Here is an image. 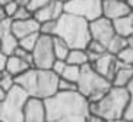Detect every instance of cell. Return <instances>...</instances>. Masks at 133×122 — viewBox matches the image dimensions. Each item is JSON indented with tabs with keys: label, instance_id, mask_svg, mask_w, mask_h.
Listing matches in <instances>:
<instances>
[{
	"label": "cell",
	"instance_id": "37",
	"mask_svg": "<svg viewBox=\"0 0 133 122\" xmlns=\"http://www.w3.org/2000/svg\"><path fill=\"white\" fill-rule=\"evenodd\" d=\"M6 96H7V92L3 89V88H0V102H3Z\"/></svg>",
	"mask_w": 133,
	"mask_h": 122
},
{
	"label": "cell",
	"instance_id": "39",
	"mask_svg": "<svg viewBox=\"0 0 133 122\" xmlns=\"http://www.w3.org/2000/svg\"><path fill=\"white\" fill-rule=\"evenodd\" d=\"M124 3L130 7V10H133V0H124Z\"/></svg>",
	"mask_w": 133,
	"mask_h": 122
},
{
	"label": "cell",
	"instance_id": "11",
	"mask_svg": "<svg viewBox=\"0 0 133 122\" xmlns=\"http://www.w3.org/2000/svg\"><path fill=\"white\" fill-rule=\"evenodd\" d=\"M63 13H64L63 0H52L49 4L33 12V17L39 23H43V22H49V20H57Z\"/></svg>",
	"mask_w": 133,
	"mask_h": 122
},
{
	"label": "cell",
	"instance_id": "33",
	"mask_svg": "<svg viewBox=\"0 0 133 122\" xmlns=\"http://www.w3.org/2000/svg\"><path fill=\"white\" fill-rule=\"evenodd\" d=\"M12 55H16L17 58L23 59V60L29 62V63L32 65V53H30V52H27V50H24V49H22L20 46H17V47H16V49H15V52H13Z\"/></svg>",
	"mask_w": 133,
	"mask_h": 122
},
{
	"label": "cell",
	"instance_id": "13",
	"mask_svg": "<svg viewBox=\"0 0 133 122\" xmlns=\"http://www.w3.org/2000/svg\"><path fill=\"white\" fill-rule=\"evenodd\" d=\"M24 122H46L44 105L42 99H27L24 105Z\"/></svg>",
	"mask_w": 133,
	"mask_h": 122
},
{
	"label": "cell",
	"instance_id": "38",
	"mask_svg": "<svg viewBox=\"0 0 133 122\" xmlns=\"http://www.w3.org/2000/svg\"><path fill=\"white\" fill-rule=\"evenodd\" d=\"M15 2L19 4V6H27L30 0H15Z\"/></svg>",
	"mask_w": 133,
	"mask_h": 122
},
{
	"label": "cell",
	"instance_id": "30",
	"mask_svg": "<svg viewBox=\"0 0 133 122\" xmlns=\"http://www.w3.org/2000/svg\"><path fill=\"white\" fill-rule=\"evenodd\" d=\"M30 17H33V13L26 6H19L12 20H23V19H30Z\"/></svg>",
	"mask_w": 133,
	"mask_h": 122
},
{
	"label": "cell",
	"instance_id": "32",
	"mask_svg": "<svg viewBox=\"0 0 133 122\" xmlns=\"http://www.w3.org/2000/svg\"><path fill=\"white\" fill-rule=\"evenodd\" d=\"M52 0H30L29 2V4H27V9L30 10V12H36L37 9H40V7H43V6H46V4H49Z\"/></svg>",
	"mask_w": 133,
	"mask_h": 122
},
{
	"label": "cell",
	"instance_id": "31",
	"mask_svg": "<svg viewBox=\"0 0 133 122\" xmlns=\"http://www.w3.org/2000/svg\"><path fill=\"white\" fill-rule=\"evenodd\" d=\"M12 32V19L4 17L0 20V38Z\"/></svg>",
	"mask_w": 133,
	"mask_h": 122
},
{
	"label": "cell",
	"instance_id": "10",
	"mask_svg": "<svg viewBox=\"0 0 133 122\" xmlns=\"http://www.w3.org/2000/svg\"><path fill=\"white\" fill-rule=\"evenodd\" d=\"M90 65H92V68L99 75L104 76L109 81H112L116 69L119 68V62L116 59V56L113 53H109V52H104L102 55H99L93 62H90Z\"/></svg>",
	"mask_w": 133,
	"mask_h": 122
},
{
	"label": "cell",
	"instance_id": "17",
	"mask_svg": "<svg viewBox=\"0 0 133 122\" xmlns=\"http://www.w3.org/2000/svg\"><path fill=\"white\" fill-rule=\"evenodd\" d=\"M112 23H113V29H115L116 35L122 36V38H126V39L133 36V22H132L130 15L115 19V20H112Z\"/></svg>",
	"mask_w": 133,
	"mask_h": 122
},
{
	"label": "cell",
	"instance_id": "19",
	"mask_svg": "<svg viewBox=\"0 0 133 122\" xmlns=\"http://www.w3.org/2000/svg\"><path fill=\"white\" fill-rule=\"evenodd\" d=\"M17 46H19V39L12 32L0 38V52L4 53L6 56L12 55Z\"/></svg>",
	"mask_w": 133,
	"mask_h": 122
},
{
	"label": "cell",
	"instance_id": "20",
	"mask_svg": "<svg viewBox=\"0 0 133 122\" xmlns=\"http://www.w3.org/2000/svg\"><path fill=\"white\" fill-rule=\"evenodd\" d=\"M52 40H53V53H55V58L60 59V60H66L67 55H69V50H70L69 45L64 40H62L60 38H57V36H52Z\"/></svg>",
	"mask_w": 133,
	"mask_h": 122
},
{
	"label": "cell",
	"instance_id": "47",
	"mask_svg": "<svg viewBox=\"0 0 133 122\" xmlns=\"http://www.w3.org/2000/svg\"><path fill=\"white\" fill-rule=\"evenodd\" d=\"M122 2H124V0H122Z\"/></svg>",
	"mask_w": 133,
	"mask_h": 122
},
{
	"label": "cell",
	"instance_id": "29",
	"mask_svg": "<svg viewBox=\"0 0 133 122\" xmlns=\"http://www.w3.org/2000/svg\"><path fill=\"white\" fill-rule=\"evenodd\" d=\"M57 89L60 90V92H72V90H77V85L70 82V81H66V79H63V78H59Z\"/></svg>",
	"mask_w": 133,
	"mask_h": 122
},
{
	"label": "cell",
	"instance_id": "46",
	"mask_svg": "<svg viewBox=\"0 0 133 122\" xmlns=\"http://www.w3.org/2000/svg\"><path fill=\"white\" fill-rule=\"evenodd\" d=\"M132 69H133V65H132Z\"/></svg>",
	"mask_w": 133,
	"mask_h": 122
},
{
	"label": "cell",
	"instance_id": "14",
	"mask_svg": "<svg viewBox=\"0 0 133 122\" xmlns=\"http://www.w3.org/2000/svg\"><path fill=\"white\" fill-rule=\"evenodd\" d=\"M40 23L35 17L23 19V20H12V33L17 39L24 38L32 33H39Z\"/></svg>",
	"mask_w": 133,
	"mask_h": 122
},
{
	"label": "cell",
	"instance_id": "3",
	"mask_svg": "<svg viewBox=\"0 0 133 122\" xmlns=\"http://www.w3.org/2000/svg\"><path fill=\"white\" fill-rule=\"evenodd\" d=\"M53 36L64 40L70 49H86L90 42L89 22L70 13H63L56 20Z\"/></svg>",
	"mask_w": 133,
	"mask_h": 122
},
{
	"label": "cell",
	"instance_id": "16",
	"mask_svg": "<svg viewBox=\"0 0 133 122\" xmlns=\"http://www.w3.org/2000/svg\"><path fill=\"white\" fill-rule=\"evenodd\" d=\"M132 79H133V69L130 66H123V65L119 63V68L116 69L110 83H112V86L126 88Z\"/></svg>",
	"mask_w": 133,
	"mask_h": 122
},
{
	"label": "cell",
	"instance_id": "40",
	"mask_svg": "<svg viewBox=\"0 0 133 122\" xmlns=\"http://www.w3.org/2000/svg\"><path fill=\"white\" fill-rule=\"evenodd\" d=\"M4 17H6V16H4L3 9H2V6H0V20H2V19H4Z\"/></svg>",
	"mask_w": 133,
	"mask_h": 122
},
{
	"label": "cell",
	"instance_id": "21",
	"mask_svg": "<svg viewBox=\"0 0 133 122\" xmlns=\"http://www.w3.org/2000/svg\"><path fill=\"white\" fill-rule=\"evenodd\" d=\"M127 45H129V39L122 38V36H119V35H115L112 39H110L109 43H107L106 50H107L109 53H113V55H116L119 50H122L124 46H127Z\"/></svg>",
	"mask_w": 133,
	"mask_h": 122
},
{
	"label": "cell",
	"instance_id": "45",
	"mask_svg": "<svg viewBox=\"0 0 133 122\" xmlns=\"http://www.w3.org/2000/svg\"><path fill=\"white\" fill-rule=\"evenodd\" d=\"M130 122H133V119H132V121H130Z\"/></svg>",
	"mask_w": 133,
	"mask_h": 122
},
{
	"label": "cell",
	"instance_id": "27",
	"mask_svg": "<svg viewBox=\"0 0 133 122\" xmlns=\"http://www.w3.org/2000/svg\"><path fill=\"white\" fill-rule=\"evenodd\" d=\"M2 9H3V13H4V16H6V17L13 19L16 10L19 9V4L16 3L15 0H10V2H7V3H4L3 6H2Z\"/></svg>",
	"mask_w": 133,
	"mask_h": 122
},
{
	"label": "cell",
	"instance_id": "1",
	"mask_svg": "<svg viewBox=\"0 0 133 122\" xmlns=\"http://www.w3.org/2000/svg\"><path fill=\"white\" fill-rule=\"evenodd\" d=\"M46 122H86L89 101L77 90L60 92L44 99Z\"/></svg>",
	"mask_w": 133,
	"mask_h": 122
},
{
	"label": "cell",
	"instance_id": "35",
	"mask_svg": "<svg viewBox=\"0 0 133 122\" xmlns=\"http://www.w3.org/2000/svg\"><path fill=\"white\" fill-rule=\"evenodd\" d=\"M86 122H106V119H103L102 116L96 115V113H89Z\"/></svg>",
	"mask_w": 133,
	"mask_h": 122
},
{
	"label": "cell",
	"instance_id": "8",
	"mask_svg": "<svg viewBox=\"0 0 133 122\" xmlns=\"http://www.w3.org/2000/svg\"><path fill=\"white\" fill-rule=\"evenodd\" d=\"M63 9L64 13L92 22L102 16V0H64Z\"/></svg>",
	"mask_w": 133,
	"mask_h": 122
},
{
	"label": "cell",
	"instance_id": "48",
	"mask_svg": "<svg viewBox=\"0 0 133 122\" xmlns=\"http://www.w3.org/2000/svg\"><path fill=\"white\" fill-rule=\"evenodd\" d=\"M63 2H64V0H63Z\"/></svg>",
	"mask_w": 133,
	"mask_h": 122
},
{
	"label": "cell",
	"instance_id": "24",
	"mask_svg": "<svg viewBox=\"0 0 133 122\" xmlns=\"http://www.w3.org/2000/svg\"><path fill=\"white\" fill-rule=\"evenodd\" d=\"M39 35H40V33H32V35H27V36H24V38H20L19 39V46H20L22 49L27 50V52H32L35 45H36V42H37V39H39Z\"/></svg>",
	"mask_w": 133,
	"mask_h": 122
},
{
	"label": "cell",
	"instance_id": "5",
	"mask_svg": "<svg viewBox=\"0 0 133 122\" xmlns=\"http://www.w3.org/2000/svg\"><path fill=\"white\" fill-rule=\"evenodd\" d=\"M76 85H77V92L83 95L89 102L99 101L112 86L109 79L99 75L90 63L80 68V75Z\"/></svg>",
	"mask_w": 133,
	"mask_h": 122
},
{
	"label": "cell",
	"instance_id": "41",
	"mask_svg": "<svg viewBox=\"0 0 133 122\" xmlns=\"http://www.w3.org/2000/svg\"><path fill=\"white\" fill-rule=\"evenodd\" d=\"M113 122H130V121H127V119H123V118H122V119H117V121H113Z\"/></svg>",
	"mask_w": 133,
	"mask_h": 122
},
{
	"label": "cell",
	"instance_id": "42",
	"mask_svg": "<svg viewBox=\"0 0 133 122\" xmlns=\"http://www.w3.org/2000/svg\"><path fill=\"white\" fill-rule=\"evenodd\" d=\"M7 2H10V0H0V6H3L4 3H7Z\"/></svg>",
	"mask_w": 133,
	"mask_h": 122
},
{
	"label": "cell",
	"instance_id": "2",
	"mask_svg": "<svg viewBox=\"0 0 133 122\" xmlns=\"http://www.w3.org/2000/svg\"><path fill=\"white\" fill-rule=\"evenodd\" d=\"M15 79L16 85L20 86L27 93L29 98L44 101L59 92V76L50 69L29 68L24 73H22Z\"/></svg>",
	"mask_w": 133,
	"mask_h": 122
},
{
	"label": "cell",
	"instance_id": "6",
	"mask_svg": "<svg viewBox=\"0 0 133 122\" xmlns=\"http://www.w3.org/2000/svg\"><path fill=\"white\" fill-rule=\"evenodd\" d=\"M27 99V93L15 85L7 92L4 101L0 102V122H24V105Z\"/></svg>",
	"mask_w": 133,
	"mask_h": 122
},
{
	"label": "cell",
	"instance_id": "36",
	"mask_svg": "<svg viewBox=\"0 0 133 122\" xmlns=\"http://www.w3.org/2000/svg\"><path fill=\"white\" fill-rule=\"evenodd\" d=\"M4 62H6V55L0 52V70L4 69Z\"/></svg>",
	"mask_w": 133,
	"mask_h": 122
},
{
	"label": "cell",
	"instance_id": "25",
	"mask_svg": "<svg viewBox=\"0 0 133 122\" xmlns=\"http://www.w3.org/2000/svg\"><path fill=\"white\" fill-rule=\"evenodd\" d=\"M15 85H16V79L10 73H7L4 69L0 70V88H3L6 92H9Z\"/></svg>",
	"mask_w": 133,
	"mask_h": 122
},
{
	"label": "cell",
	"instance_id": "28",
	"mask_svg": "<svg viewBox=\"0 0 133 122\" xmlns=\"http://www.w3.org/2000/svg\"><path fill=\"white\" fill-rule=\"evenodd\" d=\"M55 27H56V20L43 22V23H40V27H39V33H40V35L53 36V33H55Z\"/></svg>",
	"mask_w": 133,
	"mask_h": 122
},
{
	"label": "cell",
	"instance_id": "12",
	"mask_svg": "<svg viewBox=\"0 0 133 122\" xmlns=\"http://www.w3.org/2000/svg\"><path fill=\"white\" fill-rule=\"evenodd\" d=\"M130 13H132L130 7L122 0H102V16L110 20L127 16Z\"/></svg>",
	"mask_w": 133,
	"mask_h": 122
},
{
	"label": "cell",
	"instance_id": "23",
	"mask_svg": "<svg viewBox=\"0 0 133 122\" xmlns=\"http://www.w3.org/2000/svg\"><path fill=\"white\" fill-rule=\"evenodd\" d=\"M79 75H80V66H76V65H69L66 63L63 72H62L60 78L66 79V81H70L73 83H76L79 79Z\"/></svg>",
	"mask_w": 133,
	"mask_h": 122
},
{
	"label": "cell",
	"instance_id": "43",
	"mask_svg": "<svg viewBox=\"0 0 133 122\" xmlns=\"http://www.w3.org/2000/svg\"><path fill=\"white\" fill-rule=\"evenodd\" d=\"M129 45L133 47V36H132V38H129Z\"/></svg>",
	"mask_w": 133,
	"mask_h": 122
},
{
	"label": "cell",
	"instance_id": "4",
	"mask_svg": "<svg viewBox=\"0 0 133 122\" xmlns=\"http://www.w3.org/2000/svg\"><path fill=\"white\" fill-rule=\"evenodd\" d=\"M129 93L126 88L110 86V89L96 102H89V112L102 116L106 121H117L124 116Z\"/></svg>",
	"mask_w": 133,
	"mask_h": 122
},
{
	"label": "cell",
	"instance_id": "34",
	"mask_svg": "<svg viewBox=\"0 0 133 122\" xmlns=\"http://www.w3.org/2000/svg\"><path fill=\"white\" fill-rule=\"evenodd\" d=\"M64 66H66V60H60V59H55V62H53L52 68H50V70H52V72H55L56 75H57L59 78H60V75H62V72H63Z\"/></svg>",
	"mask_w": 133,
	"mask_h": 122
},
{
	"label": "cell",
	"instance_id": "26",
	"mask_svg": "<svg viewBox=\"0 0 133 122\" xmlns=\"http://www.w3.org/2000/svg\"><path fill=\"white\" fill-rule=\"evenodd\" d=\"M126 89H127V93H129V103H127V108H126V112H124L123 119L132 121L133 119V79L126 86Z\"/></svg>",
	"mask_w": 133,
	"mask_h": 122
},
{
	"label": "cell",
	"instance_id": "18",
	"mask_svg": "<svg viewBox=\"0 0 133 122\" xmlns=\"http://www.w3.org/2000/svg\"><path fill=\"white\" fill-rule=\"evenodd\" d=\"M66 63L76 65V66H84L89 63V55L86 49H70L69 55L66 58Z\"/></svg>",
	"mask_w": 133,
	"mask_h": 122
},
{
	"label": "cell",
	"instance_id": "44",
	"mask_svg": "<svg viewBox=\"0 0 133 122\" xmlns=\"http://www.w3.org/2000/svg\"><path fill=\"white\" fill-rule=\"evenodd\" d=\"M130 17H132V22H133V12L130 13Z\"/></svg>",
	"mask_w": 133,
	"mask_h": 122
},
{
	"label": "cell",
	"instance_id": "7",
	"mask_svg": "<svg viewBox=\"0 0 133 122\" xmlns=\"http://www.w3.org/2000/svg\"><path fill=\"white\" fill-rule=\"evenodd\" d=\"M32 68L37 69H50L55 62V53H53V40L49 35H39L32 52Z\"/></svg>",
	"mask_w": 133,
	"mask_h": 122
},
{
	"label": "cell",
	"instance_id": "9",
	"mask_svg": "<svg viewBox=\"0 0 133 122\" xmlns=\"http://www.w3.org/2000/svg\"><path fill=\"white\" fill-rule=\"evenodd\" d=\"M89 30H90V39L100 42L104 46H107L110 39L116 35L112 20L104 17V16H100V17L89 22Z\"/></svg>",
	"mask_w": 133,
	"mask_h": 122
},
{
	"label": "cell",
	"instance_id": "15",
	"mask_svg": "<svg viewBox=\"0 0 133 122\" xmlns=\"http://www.w3.org/2000/svg\"><path fill=\"white\" fill-rule=\"evenodd\" d=\"M29 68H32V65L29 62L23 60V59L17 58L16 55H9L6 56V62H4V70L7 73L13 76V78H17L22 73H24Z\"/></svg>",
	"mask_w": 133,
	"mask_h": 122
},
{
	"label": "cell",
	"instance_id": "22",
	"mask_svg": "<svg viewBox=\"0 0 133 122\" xmlns=\"http://www.w3.org/2000/svg\"><path fill=\"white\" fill-rule=\"evenodd\" d=\"M115 56H116V59H117V62L120 65L132 68V65H133V47L130 46V45H127V46H124L122 50H119Z\"/></svg>",
	"mask_w": 133,
	"mask_h": 122
}]
</instances>
